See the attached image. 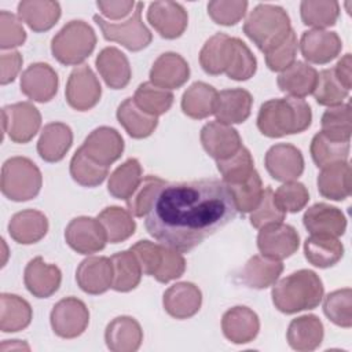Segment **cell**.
I'll return each mask as SVG.
<instances>
[{
	"instance_id": "6da1fadb",
	"label": "cell",
	"mask_w": 352,
	"mask_h": 352,
	"mask_svg": "<svg viewBox=\"0 0 352 352\" xmlns=\"http://www.w3.org/2000/svg\"><path fill=\"white\" fill-rule=\"evenodd\" d=\"M236 216L228 186L219 179L168 183L157 195L144 227L160 243L186 253Z\"/></svg>"
},
{
	"instance_id": "7a4b0ae2",
	"label": "cell",
	"mask_w": 352,
	"mask_h": 352,
	"mask_svg": "<svg viewBox=\"0 0 352 352\" xmlns=\"http://www.w3.org/2000/svg\"><path fill=\"white\" fill-rule=\"evenodd\" d=\"M311 106L300 98H276L264 102L257 114V128L267 138L301 133L311 126Z\"/></svg>"
},
{
	"instance_id": "3957f363",
	"label": "cell",
	"mask_w": 352,
	"mask_h": 352,
	"mask_svg": "<svg viewBox=\"0 0 352 352\" xmlns=\"http://www.w3.org/2000/svg\"><path fill=\"white\" fill-rule=\"evenodd\" d=\"M324 287L319 275L298 270L274 285L271 297L275 308L286 315L316 308L323 300Z\"/></svg>"
},
{
	"instance_id": "277c9868",
	"label": "cell",
	"mask_w": 352,
	"mask_h": 352,
	"mask_svg": "<svg viewBox=\"0 0 352 352\" xmlns=\"http://www.w3.org/2000/svg\"><path fill=\"white\" fill-rule=\"evenodd\" d=\"M290 30L292 25L286 10L267 3L257 4L243 23V33L264 54L279 44Z\"/></svg>"
},
{
	"instance_id": "5b68a950",
	"label": "cell",
	"mask_w": 352,
	"mask_h": 352,
	"mask_svg": "<svg viewBox=\"0 0 352 352\" xmlns=\"http://www.w3.org/2000/svg\"><path fill=\"white\" fill-rule=\"evenodd\" d=\"M96 34L81 19L67 22L51 40L54 58L65 66H80L95 50Z\"/></svg>"
},
{
	"instance_id": "8992f818",
	"label": "cell",
	"mask_w": 352,
	"mask_h": 352,
	"mask_svg": "<svg viewBox=\"0 0 352 352\" xmlns=\"http://www.w3.org/2000/svg\"><path fill=\"white\" fill-rule=\"evenodd\" d=\"M43 186V176L37 165L26 157H11L1 166L0 188L6 198L25 202L36 198Z\"/></svg>"
},
{
	"instance_id": "52a82bcc",
	"label": "cell",
	"mask_w": 352,
	"mask_h": 352,
	"mask_svg": "<svg viewBox=\"0 0 352 352\" xmlns=\"http://www.w3.org/2000/svg\"><path fill=\"white\" fill-rule=\"evenodd\" d=\"M142 10H143V3H138L135 6V10L132 11V15L125 22H121V23L109 22L98 14L94 15V21L96 22L103 37L107 41L118 43L126 50L136 52L148 47V44L153 40L151 32L143 23Z\"/></svg>"
},
{
	"instance_id": "ba28073f",
	"label": "cell",
	"mask_w": 352,
	"mask_h": 352,
	"mask_svg": "<svg viewBox=\"0 0 352 352\" xmlns=\"http://www.w3.org/2000/svg\"><path fill=\"white\" fill-rule=\"evenodd\" d=\"M50 323L58 337L66 340L76 338L87 330L89 311L80 298L66 297L54 305L50 314Z\"/></svg>"
},
{
	"instance_id": "9c48e42d",
	"label": "cell",
	"mask_w": 352,
	"mask_h": 352,
	"mask_svg": "<svg viewBox=\"0 0 352 352\" xmlns=\"http://www.w3.org/2000/svg\"><path fill=\"white\" fill-rule=\"evenodd\" d=\"M3 132L14 143L30 142L41 126V114L30 102H18L1 110Z\"/></svg>"
},
{
	"instance_id": "30bf717a",
	"label": "cell",
	"mask_w": 352,
	"mask_h": 352,
	"mask_svg": "<svg viewBox=\"0 0 352 352\" xmlns=\"http://www.w3.org/2000/svg\"><path fill=\"white\" fill-rule=\"evenodd\" d=\"M66 102L77 111L91 110L102 96V87L88 65L74 67L67 78L65 89Z\"/></svg>"
},
{
	"instance_id": "8fae6325",
	"label": "cell",
	"mask_w": 352,
	"mask_h": 352,
	"mask_svg": "<svg viewBox=\"0 0 352 352\" xmlns=\"http://www.w3.org/2000/svg\"><path fill=\"white\" fill-rule=\"evenodd\" d=\"M66 243L80 254H92L104 249L107 236L98 219L78 216L67 224L65 230Z\"/></svg>"
},
{
	"instance_id": "7c38bea8",
	"label": "cell",
	"mask_w": 352,
	"mask_h": 352,
	"mask_svg": "<svg viewBox=\"0 0 352 352\" xmlns=\"http://www.w3.org/2000/svg\"><path fill=\"white\" fill-rule=\"evenodd\" d=\"M300 246V235L293 226L271 224L260 228L257 235V248L265 257L279 260L290 257Z\"/></svg>"
},
{
	"instance_id": "4fadbf2b",
	"label": "cell",
	"mask_w": 352,
	"mask_h": 352,
	"mask_svg": "<svg viewBox=\"0 0 352 352\" xmlns=\"http://www.w3.org/2000/svg\"><path fill=\"white\" fill-rule=\"evenodd\" d=\"M264 165L270 176L278 182L297 180L304 172V157L296 146L278 143L268 148Z\"/></svg>"
},
{
	"instance_id": "5bb4252c",
	"label": "cell",
	"mask_w": 352,
	"mask_h": 352,
	"mask_svg": "<svg viewBox=\"0 0 352 352\" xmlns=\"http://www.w3.org/2000/svg\"><path fill=\"white\" fill-rule=\"evenodd\" d=\"M80 148L94 162L109 168L122 155L124 139L117 129L99 126L85 138Z\"/></svg>"
},
{
	"instance_id": "9a60e30c",
	"label": "cell",
	"mask_w": 352,
	"mask_h": 352,
	"mask_svg": "<svg viewBox=\"0 0 352 352\" xmlns=\"http://www.w3.org/2000/svg\"><path fill=\"white\" fill-rule=\"evenodd\" d=\"M147 21L161 37L173 40L184 33L188 15L184 7L176 1H154L148 6Z\"/></svg>"
},
{
	"instance_id": "2e32d148",
	"label": "cell",
	"mask_w": 352,
	"mask_h": 352,
	"mask_svg": "<svg viewBox=\"0 0 352 352\" xmlns=\"http://www.w3.org/2000/svg\"><path fill=\"white\" fill-rule=\"evenodd\" d=\"M59 78L56 72L44 62H36L28 66L21 74V91L29 99L45 103L58 92Z\"/></svg>"
},
{
	"instance_id": "e0dca14e",
	"label": "cell",
	"mask_w": 352,
	"mask_h": 352,
	"mask_svg": "<svg viewBox=\"0 0 352 352\" xmlns=\"http://www.w3.org/2000/svg\"><path fill=\"white\" fill-rule=\"evenodd\" d=\"M204 150L216 161L234 155L242 147V139L235 128L219 121L205 124L199 133Z\"/></svg>"
},
{
	"instance_id": "ac0fdd59",
	"label": "cell",
	"mask_w": 352,
	"mask_h": 352,
	"mask_svg": "<svg viewBox=\"0 0 352 352\" xmlns=\"http://www.w3.org/2000/svg\"><path fill=\"white\" fill-rule=\"evenodd\" d=\"M298 45L305 60L315 65H326L340 55L342 41L336 32L312 29L302 33Z\"/></svg>"
},
{
	"instance_id": "d6986e66",
	"label": "cell",
	"mask_w": 352,
	"mask_h": 352,
	"mask_svg": "<svg viewBox=\"0 0 352 352\" xmlns=\"http://www.w3.org/2000/svg\"><path fill=\"white\" fill-rule=\"evenodd\" d=\"M302 224L311 235L338 238L346 230L345 214L338 208L324 202L309 206L302 216Z\"/></svg>"
},
{
	"instance_id": "ffe728a7",
	"label": "cell",
	"mask_w": 352,
	"mask_h": 352,
	"mask_svg": "<svg viewBox=\"0 0 352 352\" xmlns=\"http://www.w3.org/2000/svg\"><path fill=\"white\" fill-rule=\"evenodd\" d=\"M78 287L88 294H102L111 287L113 265L104 256H91L84 258L76 271Z\"/></svg>"
},
{
	"instance_id": "44dd1931",
	"label": "cell",
	"mask_w": 352,
	"mask_h": 352,
	"mask_svg": "<svg viewBox=\"0 0 352 352\" xmlns=\"http://www.w3.org/2000/svg\"><path fill=\"white\" fill-rule=\"evenodd\" d=\"M190 78L187 60L176 52H164L150 69V82L162 89H177Z\"/></svg>"
},
{
	"instance_id": "7402d4cb",
	"label": "cell",
	"mask_w": 352,
	"mask_h": 352,
	"mask_svg": "<svg viewBox=\"0 0 352 352\" xmlns=\"http://www.w3.org/2000/svg\"><path fill=\"white\" fill-rule=\"evenodd\" d=\"M23 282L30 294L37 298H48L58 292L62 282V272L59 267L45 263L38 256L25 267Z\"/></svg>"
},
{
	"instance_id": "603a6c76",
	"label": "cell",
	"mask_w": 352,
	"mask_h": 352,
	"mask_svg": "<svg viewBox=\"0 0 352 352\" xmlns=\"http://www.w3.org/2000/svg\"><path fill=\"white\" fill-rule=\"evenodd\" d=\"M221 330L224 337L232 344H248L257 337L260 320L253 309L245 305H236L224 312Z\"/></svg>"
},
{
	"instance_id": "cb8c5ba5",
	"label": "cell",
	"mask_w": 352,
	"mask_h": 352,
	"mask_svg": "<svg viewBox=\"0 0 352 352\" xmlns=\"http://www.w3.org/2000/svg\"><path fill=\"white\" fill-rule=\"evenodd\" d=\"M202 304L199 287L191 282H179L168 287L162 296L164 309L175 319L194 316Z\"/></svg>"
},
{
	"instance_id": "d4e9b609",
	"label": "cell",
	"mask_w": 352,
	"mask_h": 352,
	"mask_svg": "<svg viewBox=\"0 0 352 352\" xmlns=\"http://www.w3.org/2000/svg\"><path fill=\"white\" fill-rule=\"evenodd\" d=\"M253 96L243 88H230L217 92L214 104L216 121L223 124H242L252 111Z\"/></svg>"
},
{
	"instance_id": "484cf974",
	"label": "cell",
	"mask_w": 352,
	"mask_h": 352,
	"mask_svg": "<svg viewBox=\"0 0 352 352\" xmlns=\"http://www.w3.org/2000/svg\"><path fill=\"white\" fill-rule=\"evenodd\" d=\"M106 346L113 352H135L143 341V330L132 316L114 318L104 330Z\"/></svg>"
},
{
	"instance_id": "4316f807",
	"label": "cell",
	"mask_w": 352,
	"mask_h": 352,
	"mask_svg": "<svg viewBox=\"0 0 352 352\" xmlns=\"http://www.w3.org/2000/svg\"><path fill=\"white\" fill-rule=\"evenodd\" d=\"M96 69L106 82V85L111 89H122L125 88L132 77V70L129 60L124 52H121L116 47L103 48L95 60Z\"/></svg>"
},
{
	"instance_id": "83f0119b",
	"label": "cell",
	"mask_w": 352,
	"mask_h": 352,
	"mask_svg": "<svg viewBox=\"0 0 352 352\" xmlns=\"http://www.w3.org/2000/svg\"><path fill=\"white\" fill-rule=\"evenodd\" d=\"M283 271V264L265 256H252L238 274V280L250 289H267L274 286Z\"/></svg>"
},
{
	"instance_id": "f1b7e54d",
	"label": "cell",
	"mask_w": 352,
	"mask_h": 352,
	"mask_svg": "<svg viewBox=\"0 0 352 352\" xmlns=\"http://www.w3.org/2000/svg\"><path fill=\"white\" fill-rule=\"evenodd\" d=\"M316 184L322 197L331 201L346 199L352 190V169L349 162L341 161L322 168Z\"/></svg>"
},
{
	"instance_id": "f546056e",
	"label": "cell",
	"mask_w": 352,
	"mask_h": 352,
	"mask_svg": "<svg viewBox=\"0 0 352 352\" xmlns=\"http://www.w3.org/2000/svg\"><path fill=\"white\" fill-rule=\"evenodd\" d=\"M48 231L47 216L36 209H25L15 213L8 221L10 236L21 245H32L41 241Z\"/></svg>"
},
{
	"instance_id": "4dcf8cb0",
	"label": "cell",
	"mask_w": 352,
	"mask_h": 352,
	"mask_svg": "<svg viewBox=\"0 0 352 352\" xmlns=\"http://www.w3.org/2000/svg\"><path fill=\"white\" fill-rule=\"evenodd\" d=\"M73 144L72 128L63 122H50L41 129L37 153L45 162H59Z\"/></svg>"
},
{
	"instance_id": "1f68e13d",
	"label": "cell",
	"mask_w": 352,
	"mask_h": 352,
	"mask_svg": "<svg viewBox=\"0 0 352 352\" xmlns=\"http://www.w3.org/2000/svg\"><path fill=\"white\" fill-rule=\"evenodd\" d=\"M318 82V72L314 66L296 60L276 78L278 88L292 98H305L311 95Z\"/></svg>"
},
{
	"instance_id": "d6a6232c",
	"label": "cell",
	"mask_w": 352,
	"mask_h": 352,
	"mask_svg": "<svg viewBox=\"0 0 352 352\" xmlns=\"http://www.w3.org/2000/svg\"><path fill=\"white\" fill-rule=\"evenodd\" d=\"M323 336V323L316 315H302L293 319L286 331L289 345L301 352L316 349L322 344Z\"/></svg>"
},
{
	"instance_id": "836d02e7",
	"label": "cell",
	"mask_w": 352,
	"mask_h": 352,
	"mask_svg": "<svg viewBox=\"0 0 352 352\" xmlns=\"http://www.w3.org/2000/svg\"><path fill=\"white\" fill-rule=\"evenodd\" d=\"M18 16L33 32H47L60 18V6L52 0H22L18 4Z\"/></svg>"
},
{
	"instance_id": "e575fe53",
	"label": "cell",
	"mask_w": 352,
	"mask_h": 352,
	"mask_svg": "<svg viewBox=\"0 0 352 352\" xmlns=\"http://www.w3.org/2000/svg\"><path fill=\"white\" fill-rule=\"evenodd\" d=\"M216 99L217 91L212 85L204 81H197L184 91L180 106L187 117L204 120L214 113Z\"/></svg>"
},
{
	"instance_id": "d590c367",
	"label": "cell",
	"mask_w": 352,
	"mask_h": 352,
	"mask_svg": "<svg viewBox=\"0 0 352 352\" xmlns=\"http://www.w3.org/2000/svg\"><path fill=\"white\" fill-rule=\"evenodd\" d=\"M33 318L30 304L11 293L0 296V330L3 333H16L26 329Z\"/></svg>"
},
{
	"instance_id": "8d00e7d4",
	"label": "cell",
	"mask_w": 352,
	"mask_h": 352,
	"mask_svg": "<svg viewBox=\"0 0 352 352\" xmlns=\"http://www.w3.org/2000/svg\"><path fill=\"white\" fill-rule=\"evenodd\" d=\"M117 120L133 139L148 138L158 125V117L142 111L133 98H126L117 109Z\"/></svg>"
},
{
	"instance_id": "74e56055",
	"label": "cell",
	"mask_w": 352,
	"mask_h": 352,
	"mask_svg": "<svg viewBox=\"0 0 352 352\" xmlns=\"http://www.w3.org/2000/svg\"><path fill=\"white\" fill-rule=\"evenodd\" d=\"M304 254L314 267L329 268L342 258L344 245L333 236L311 235L304 242Z\"/></svg>"
},
{
	"instance_id": "f35d334b",
	"label": "cell",
	"mask_w": 352,
	"mask_h": 352,
	"mask_svg": "<svg viewBox=\"0 0 352 352\" xmlns=\"http://www.w3.org/2000/svg\"><path fill=\"white\" fill-rule=\"evenodd\" d=\"M113 265L111 289L126 293L133 290L142 279V268L131 250H122L110 257Z\"/></svg>"
},
{
	"instance_id": "ab89813d",
	"label": "cell",
	"mask_w": 352,
	"mask_h": 352,
	"mask_svg": "<svg viewBox=\"0 0 352 352\" xmlns=\"http://www.w3.org/2000/svg\"><path fill=\"white\" fill-rule=\"evenodd\" d=\"M106 232L107 242L120 243L135 234L136 223L129 210L120 206H107L96 217Z\"/></svg>"
},
{
	"instance_id": "60d3db41",
	"label": "cell",
	"mask_w": 352,
	"mask_h": 352,
	"mask_svg": "<svg viewBox=\"0 0 352 352\" xmlns=\"http://www.w3.org/2000/svg\"><path fill=\"white\" fill-rule=\"evenodd\" d=\"M230 38L226 33H216L201 48L199 65L206 74L219 76L226 72L230 56Z\"/></svg>"
},
{
	"instance_id": "b9f144b4",
	"label": "cell",
	"mask_w": 352,
	"mask_h": 352,
	"mask_svg": "<svg viewBox=\"0 0 352 352\" xmlns=\"http://www.w3.org/2000/svg\"><path fill=\"white\" fill-rule=\"evenodd\" d=\"M142 180V165L136 158H128L110 175L107 191L117 199H128Z\"/></svg>"
},
{
	"instance_id": "7bdbcfd3",
	"label": "cell",
	"mask_w": 352,
	"mask_h": 352,
	"mask_svg": "<svg viewBox=\"0 0 352 352\" xmlns=\"http://www.w3.org/2000/svg\"><path fill=\"white\" fill-rule=\"evenodd\" d=\"M257 70L256 56L249 47L238 37L230 38V56L226 74L235 81H246L254 76Z\"/></svg>"
},
{
	"instance_id": "ee69618b",
	"label": "cell",
	"mask_w": 352,
	"mask_h": 352,
	"mask_svg": "<svg viewBox=\"0 0 352 352\" xmlns=\"http://www.w3.org/2000/svg\"><path fill=\"white\" fill-rule=\"evenodd\" d=\"M166 184L168 182L158 176L147 175L142 177L135 191L131 194L128 199H125L129 213L135 217L146 216L150 212L157 195Z\"/></svg>"
},
{
	"instance_id": "f6af8a7d",
	"label": "cell",
	"mask_w": 352,
	"mask_h": 352,
	"mask_svg": "<svg viewBox=\"0 0 352 352\" xmlns=\"http://www.w3.org/2000/svg\"><path fill=\"white\" fill-rule=\"evenodd\" d=\"M300 15L304 25L324 29L336 25L340 16V4L336 0H304L300 4Z\"/></svg>"
},
{
	"instance_id": "bcb514c9",
	"label": "cell",
	"mask_w": 352,
	"mask_h": 352,
	"mask_svg": "<svg viewBox=\"0 0 352 352\" xmlns=\"http://www.w3.org/2000/svg\"><path fill=\"white\" fill-rule=\"evenodd\" d=\"M173 94L168 89H162L155 87L150 81L140 84L133 95V100L136 106L154 117L165 114L173 104Z\"/></svg>"
},
{
	"instance_id": "7dc6e473",
	"label": "cell",
	"mask_w": 352,
	"mask_h": 352,
	"mask_svg": "<svg viewBox=\"0 0 352 352\" xmlns=\"http://www.w3.org/2000/svg\"><path fill=\"white\" fill-rule=\"evenodd\" d=\"M322 133L336 142H349L352 133V114L351 104L341 103L338 106L329 107L322 118Z\"/></svg>"
},
{
	"instance_id": "c3c4849f",
	"label": "cell",
	"mask_w": 352,
	"mask_h": 352,
	"mask_svg": "<svg viewBox=\"0 0 352 352\" xmlns=\"http://www.w3.org/2000/svg\"><path fill=\"white\" fill-rule=\"evenodd\" d=\"M311 157L318 168L346 161L349 157V142H336L322 132L316 133L311 142Z\"/></svg>"
},
{
	"instance_id": "681fc988",
	"label": "cell",
	"mask_w": 352,
	"mask_h": 352,
	"mask_svg": "<svg viewBox=\"0 0 352 352\" xmlns=\"http://www.w3.org/2000/svg\"><path fill=\"white\" fill-rule=\"evenodd\" d=\"M70 176L82 187H98L109 175V168L102 166L88 158L81 148H78L70 160Z\"/></svg>"
},
{
	"instance_id": "f907efd6",
	"label": "cell",
	"mask_w": 352,
	"mask_h": 352,
	"mask_svg": "<svg viewBox=\"0 0 352 352\" xmlns=\"http://www.w3.org/2000/svg\"><path fill=\"white\" fill-rule=\"evenodd\" d=\"M217 169L221 175V180L227 184L243 183L254 172V162L250 151L246 147H241L234 155L217 161Z\"/></svg>"
},
{
	"instance_id": "816d5d0a",
	"label": "cell",
	"mask_w": 352,
	"mask_h": 352,
	"mask_svg": "<svg viewBox=\"0 0 352 352\" xmlns=\"http://www.w3.org/2000/svg\"><path fill=\"white\" fill-rule=\"evenodd\" d=\"M323 312L336 326L349 329L352 326V290L344 287L329 293L323 301Z\"/></svg>"
},
{
	"instance_id": "f5cc1de1",
	"label": "cell",
	"mask_w": 352,
	"mask_h": 352,
	"mask_svg": "<svg viewBox=\"0 0 352 352\" xmlns=\"http://www.w3.org/2000/svg\"><path fill=\"white\" fill-rule=\"evenodd\" d=\"M228 188L234 198L236 212L241 213L253 212L260 204L264 192L261 177L256 169L243 183L231 184L228 186Z\"/></svg>"
},
{
	"instance_id": "db71d44e",
	"label": "cell",
	"mask_w": 352,
	"mask_h": 352,
	"mask_svg": "<svg viewBox=\"0 0 352 352\" xmlns=\"http://www.w3.org/2000/svg\"><path fill=\"white\" fill-rule=\"evenodd\" d=\"M312 95L318 104L333 107L341 104L348 98L349 91L342 87L331 67L318 73V82Z\"/></svg>"
},
{
	"instance_id": "11a10c76",
	"label": "cell",
	"mask_w": 352,
	"mask_h": 352,
	"mask_svg": "<svg viewBox=\"0 0 352 352\" xmlns=\"http://www.w3.org/2000/svg\"><path fill=\"white\" fill-rule=\"evenodd\" d=\"M298 50V40L296 32L292 29L289 34L274 48L268 50L265 55V65L272 72H283L296 62Z\"/></svg>"
},
{
	"instance_id": "9f6ffc18",
	"label": "cell",
	"mask_w": 352,
	"mask_h": 352,
	"mask_svg": "<svg viewBox=\"0 0 352 352\" xmlns=\"http://www.w3.org/2000/svg\"><path fill=\"white\" fill-rule=\"evenodd\" d=\"M275 202L283 212L297 213L305 208L309 201V192L307 187L300 182H285L274 192Z\"/></svg>"
},
{
	"instance_id": "6f0895ef",
	"label": "cell",
	"mask_w": 352,
	"mask_h": 352,
	"mask_svg": "<svg viewBox=\"0 0 352 352\" xmlns=\"http://www.w3.org/2000/svg\"><path fill=\"white\" fill-rule=\"evenodd\" d=\"M248 6L249 3L245 0H213L208 3V14L213 22L232 26L245 16Z\"/></svg>"
},
{
	"instance_id": "680465c9",
	"label": "cell",
	"mask_w": 352,
	"mask_h": 352,
	"mask_svg": "<svg viewBox=\"0 0 352 352\" xmlns=\"http://www.w3.org/2000/svg\"><path fill=\"white\" fill-rule=\"evenodd\" d=\"M285 217H286V212H283L275 202L272 188L267 187L263 192V198H261L260 204L257 205V208L253 212H250L249 220L254 228L260 230L265 226L283 223Z\"/></svg>"
},
{
	"instance_id": "91938a15",
	"label": "cell",
	"mask_w": 352,
	"mask_h": 352,
	"mask_svg": "<svg viewBox=\"0 0 352 352\" xmlns=\"http://www.w3.org/2000/svg\"><path fill=\"white\" fill-rule=\"evenodd\" d=\"M129 250L135 254L138 263L140 264L142 272L144 275L154 276L162 261L164 245L160 242L155 243L147 239H142L132 245Z\"/></svg>"
},
{
	"instance_id": "94428289",
	"label": "cell",
	"mask_w": 352,
	"mask_h": 352,
	"mask_svg": "<svg viewBox=\"0 0 352 352\" xmlns=\"http://www.w3.org/2000/svg\"><path fill=\"white\" fill-rule=\"evenodd\" d=\"M25 41L26 32L19 16L8 11H0V48L11 51Z\"/></svg>"
},
{
	"instance_id": "6125c7cd",
	"label": "cell",
	"mask_w": 352,
	"mask_h": 352,
	"mask_svg": "<svg viewBox=\"0 0 352 352\" xmlns=\"http://www.w3.org/2000/svg\"><path fill=\"white\" fill-rule=\"evenodd\" d=\"M184 271H186V260L183 254L164 245L162 261L154 278L161 283H168L173 279L180 278L184 274Z\"/></svg>"
},
{
	"instance_id": "be15d7a7",
	"label": "cell",
	"mask_w": 352,
	"mask_h": 352,
	"mask_svg": "<svg viewBox=\"0 0 352 352\" xmlns=\"http://www.w3.org/2000/svg\"><path fill=\"white\" fill-rule=\"evenodd\" d=\"M23 58L19 51L11 50L0 55V84L7 85L15 80L21 72Z\"/></svg>"
},
{
	"instance_id": "e7e4bbea",
	"label": "cell",
	"mask_w": 352,
	"mask_h": 352,
	"mask_svg": "<svg viewBox=\"0 0 352 352\" xmlns=\"http://www.w3.org/2000/svg\"><path fill=\"white\" fill-rule=\"evenodd\" d=\"M135 3L131 0H99L96 1V7L100 14L111 21H118L125 18L135 10Z\"/></svg>"
},
{
	"instance_id": "03108f58",
	"label": "cell",
	"mask_w": 352,
	"mask_h": 352,
	"mask_svg": "<svg viewBox=\"0 0 352 352\" xmlns=\"http://www.w3.org/2000/svg\"><path fill=\"white\" fill-rule=\"evenodd\" d=\"M336 77L342 84L345 89H351L352 87V56L351 54H345L337 65L333 67Z\"/></svg>"
},
{
	"instance_id": "003e7915",
	"label": "cell",
	"mask_w": 352,
	"mask_h": 352,
	"mask_svg": "<svg viewBox=\"0 0 352 352\" xmlns=\"http://www.w3.org/2000/svg\"><path fill=\"white\" fill-rule=\"evenodd\" d=\"M26 349V351H29L30 348H29V345L26 344V342H22V341H19V340H6V341H3V344H1V351H8V349Z\"/></svg>"
}]
</instances>
